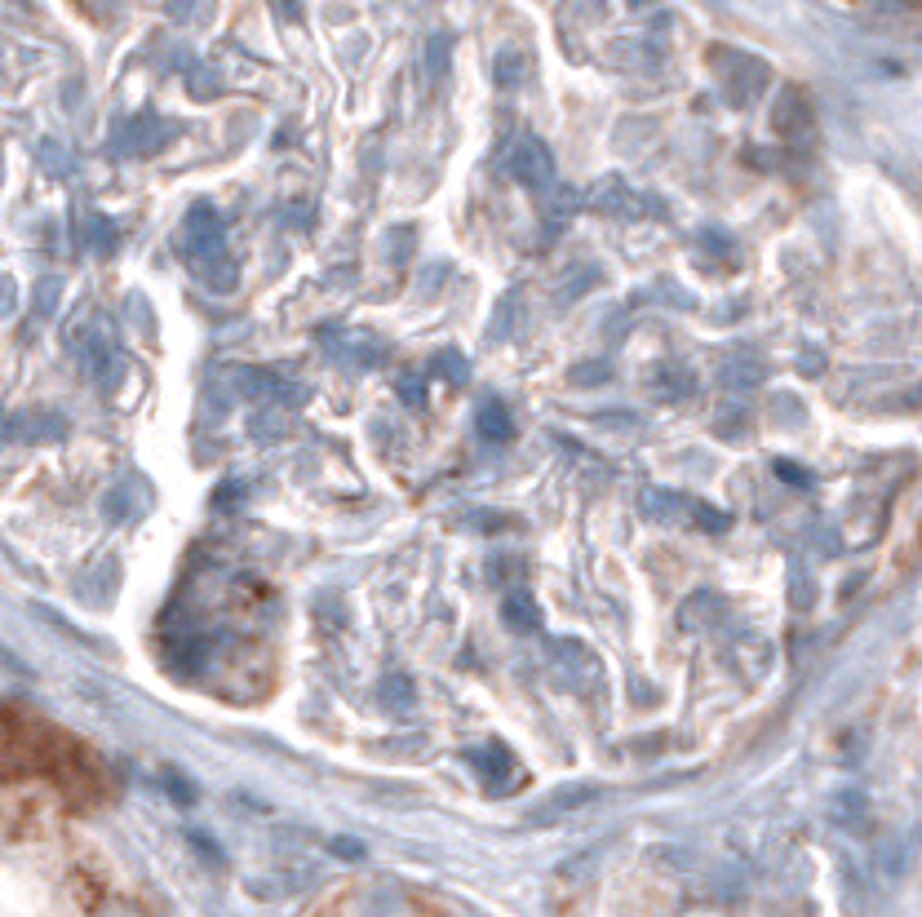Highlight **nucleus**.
Listing matches in <instances>:
<instances>
[{"label": "nucleus", "mask_w": 922, "mask_h": 917, "mask_svg": "<svg viewBox=\"0 0 922 917\" xmlns=\"http://www.w3.org/2000/svg\"><path fill=\"white\" fill-rule=\"evenodd\" d=\"M594 209L617 213V218H634V213H643V200L630 195V187H621V182H603L599 195H594Z\"/></svg>", "instance_id": "nucleus-6"}, {"label": "nucleus", "mask_w": 922, "mask_h": 917, "mask_svg": "<svg viewBox=\"0 0 922 917\" xmlns=\"http://www.w3.org/2000/svg\"><path fill=\"white\" fill-rule=\"evenodd\" d=\"M555 674L563 687H572L581 696H594L603 683V665L586 643H555Z\"/></svg>", "instance_id": "nucleus-2"}, {"label": "nucleus", "mask_w": 922, "mask_h": 917, "mask_svg": "<svg viewBox=\"0 0 922 917\" xmlns=\"http://www.w3.org/2000/svg\"><path fill=\"white\" fill-rule=\"evenodd\" d=\"M506 169H510V178H519L532 191H550V187H555V160H550V151L541 147L537 138L515 142V147H510V156H506Z\"/></svg>", "instance_id": "nucleus-3"}, {"label": "nucleus", "mask_w": 922, "mask_h": 917, "mask_svg": "<svg viewBox=\"0 0 922 917\" xmlns=\"http://www.w3.org/2000/svg\"><path fill=\"white\" fill-rule=\"evenodd\" d=\"M594 785H563V789H550L546 798L532 807V824H550V820H559V816H568V811H577V807H586V802H594Z\"/></svg>", "instance_id": "nucleus-5"}, {"label": "nucleus", "mask_w": 922, "mask_h": 917, "mask_svg": "<svg viewBox=\"0 0 922 917\" xmlns=\"http://www.w3.org/2000/svg\"><path fill=\"white\" fill-rule=\"evenodd\" d=\"M723 381L727 386H758V381H763V364L750 368V359H736V364L723 368Z\"/></svg>", "instance_id": "nucleus-11"}, {"label": "nucleus", "mask_w": 922, "mask_h": 917, "mask_svg": "<svg viewBox=\"0 0 922 917\" xmlns=\"http://www.w3.org/2000/svg\"><path fill=\"white\" fill-rule=\"evenodd\" d=\"M657 386L665 390V395H679V390H683V395H688V390H696V377L688 373V368H665Z\"/></svg>", "instance_id": "nucleus-12"}, {"label": "nucleus", "mask_w": 922, "mask_h": 917, "mask_svg": "<svg viewBox=\"0 0 922 917\" xmlns=\"http://www.w3.org/2000/svg\"><path fill=\"white\" fill-rule=\"evenodd\" d=\"M776 470H781V479H794V483H807L803 475H798V466H785V461H781V466H776Z\"/></svg>", "instance_id": "nucleus-15"}, {"label": "nucleus", "mask_w": 922, "mask_h": 917, "mask_svg": "<svg viewBox=\"0 0 922 917\" xmlns=\"http://www.w3.org/2000/svg\"><path fill=\"white\" fill-rule=\"evenodd\" d=\"M470 762H475V771L488 780V785H501L506 776H515V762H510L506 749H475Z\"/></svg>", "instance_id": "nucleus-8"}, {"label": "nucleus", "mask_w": 922, "mask_h": 917, "mask_svg": "<svg viewBox=\"0 0 922 917\" xmlns=\"http://www.w3.org/2000/svg\"><path fill=\"white\" fill-rule=\"evenodd\" d=\"M187 240H191V249H200V253H213V249H218L222 226L213 222V213H209V209H196V213H191V222H187Z\"/></svg>", "instance_id": "nucleus-9"}, {"label": "nucleus", "mask_w": 922, "mask_h": 917, "mask_svg": "<svg viewBox=\"0 0 922 917\" xmlns=\"http://www.w3.org/2000/svg\"><path fill=\"white\" fill-rule=\"evenodd\" d=\"M475 426H479V435H484V439H493V443H501V439H510V435H515V421H510V412L501 408L497 399H488V404L479 408Z\"/></svg>", "instance_id": "nucleus-7"}, {"label": "nucleus", "mask_w": 922, "mask_h": 917, "mask_svg": "<svg viewBox=\"0 0 922 917\" xmlns=\"http://www.w3.org/2000/svg\"><path fill=\"white\" fill-rule=\"evenodd\" d=\"M382 696H386V705H408L413 700V687H408V678H386V687H382Z\"/></svg>", "instance_id": "nucleus-14"}, {"label": "nucleus", "mask_w": 922, "mask_h": 917, "mask_svg": "<svg viewBox=\"0 0 922 917\" xmlns=\"http://www.w3.org/2000/svg\"><path fill=\"white\" fill-rule=\"evenodd\" d=\"M519 71H524V58L519 54H501L497 58V80L501 85H519Z\"/></svg>", "instance_id": "nucleus-13"}, {"label": "nucleus", "mask_w": 922, "mask_h": 917, "mask_svg": "<svg viewBox=\"0 0 922 917\" xmlns=\"http://www.w3.org/2000/svg\"><path fill=\"white\" fill-rule=\"evenodd\" d=\"M714 63H719V71H723V94H727V102L745 107V102H754L758 94H763L767 67L758 63V58H745V54H732V49H719V54H714Z\"/></svg>", "instance_id": "nucleus-1"}, {"label": "nucleus", "mask_w": 922, "mask_h": 917, "mask_svg": "<svg viewBox=\"0 0 922 917\" xmlns=\"http://www.w3.org/2000/svg\"><path fill=\"white\" fill-rule=\"evenodd\" d=\"M776 129L785 133V142H812L816 133V111L807 102L803 89H785L776 102Z\"/></svg>", "instance_id": "nucleus-4"}, {"label": "nucleus", "mask_w": 922, "mask_h": 917, "mask_svg": "<svg viewBox=\"0 0 922 917\" xmlns=\"http://www.w3.org/2000/svg\"><path fill=\"white\" fill-rule=\"evenodd\" d=\"M506 625L510 630H537V607H532L524 594H515V599L506 603Z\"/></svg>", "instance_id": "nucleus-10"}]
</instances>
